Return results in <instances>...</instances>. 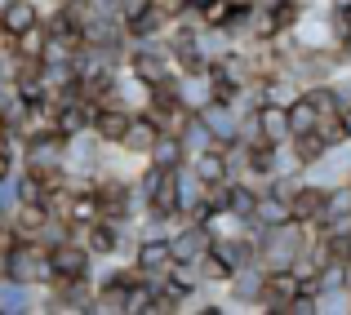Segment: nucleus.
Segmentation results:
<instances>
[{"instance_id": "nucleus-21", "label": "nucleus", "mask_w": 351, "mask_h": 315, "mask_svg": "<svg viewBox=\"0 0 351 315\" xmlns=\"http://www.w3.org/2000/svg\"><path fill=\"white\" fill-rule=\"evenodd\" d=\"M18 205H23V191H18V164L0 178V222H9L18 213Z\"/></svg>"}, {"instance_id": "nucleus-10", "label": "nucleus", "mask_w": 351, "mask_h": 315, "mask_svg": "<svg viewBox=\"0 0 351 315\" xmlns=\"http://www.w3.org/2000/svg\"><path fill=\"white\" fill-rule=\"evenodd\" d=\"M173 98L196 116L205 103H214V89H209V71L196 67V71H173Z\"/></svg>"}, {"instance_id": "nucleus-16", "label": "nucleus", "mask_w": 351, "mask_h": 315, "mask_svg": "<svg viewBox=\"0 0 351 315\" xmlns=\"http://www.w3.org/2000/svg\"><path fill=\"white\" fill-rule=\"evenodd\" d=\"M320 205H325V187H316V182H302V187L289 196V218L316 227V222H320Z\"/></svg>"}, {"instance_id": "nucleus-3", "label": "nucleus", "mask_w": 351, "mask_h": 315, "mask_svg": "<svg viewBox=\"0 0 351 315\" xmlns=\"http://www.w3.org/2000/svg\"><path fill=\"white\" fill-rule=\"evenodd\" d=\"M107 151H112V147L98 142L94 129L71 134L67 142H62V169H67L71 178H80V182H94L98 173H103V164H107Z\"/></svg>"}, {"instance_id": "nucleus-13", "label": "nucleus", "mask_w": 351, "mask_h": 315, "mask_svg": "<svg viewBox=\"0 0 351 315\" xmlns=\"http://www.w3.org/2000/svg\"><path fill=\"white\" fill-rule=\"evenodd\" d=\"M40 18H45V9L36 5V0H9V5L0 9V36L14 40V36L27 32V27H36Z\"/></svg>"}, {"instance_id": "nucleus-19", "label": "nucleus", "mask_w": 351, "mask_h": 315, "mask_svg": "<svg viewBox=\"0 0 351 315\" xmlns=\"http://www.w3.org/2000/svg\"><path fill=\"white\" fill-rule=\"evenodd\" d=\"M285 116H289V138H293V134H311V129L320 125V111L311 107V98H307V94L293 98V103L285 107Z\"/></svg>"}, {"instance_id": "nucleus-18", "label": "nucleus", "mask_w": 351, "mask_h": 315, "mask_svg": "<svg viewBox=\"0 0 351 315\" xmlns=\"http://www.w3.org/2000/svg\"><path fill=\"white\" fill-rule=\"evenodd\" d=\"M178 147H182V164H187L191 155L209 151V147H218V142H214V138H209L205 120H200V116H187V125L178 129Z\"/></svg>"}, {"instance_id": "nucleus-27", "label": "nucleus", "mask_w": 351, "mask_h": 315, "mask_svg": "<svg viewBox=\"0 0 351 315\" xmlns=\"http://www.w3.org/2000/svg\"><path fill=\"white\" fill-rule=\"evenodd\" d=\"M343 125H347V138H351V107L343 111Z\"/></svg>"}, {"instance_id": "nucleus-26", "label": "nucleus", "mask_w": 351, "mask_h": 315, "mask_svg": "<svg viewBox=\"0 0 351 315\" xmlns=\"http://www.w3.org/2000/svg\"><path fill=\"white\" fill-rule=\"evenodd\" d=\"M205 5H209V0H182V9H196V14H200Z\"/></svg>"}, {"instance_id": "nucleus-23", "label": "nucleus", "mask_w": 351, "mask_h": 315, "mask_svg": "<svg viewBox=\"0 0 351 315\" xmlns=\"http://www.w3.org/2000/svg\"><path fill=\"white\" fill-rule=\"evenodd\" d=\"M232 9H236V0H209V5L200 9V23H205V27H223V32H227Z\"/></svg>"}, {"instance_id": "nucleus-11", "label": "nucleus", "mask_w": 351, "mask_h": 315, "mask_svg": "<svg viewBox=\"0 0 351 315\" xmlns=\"http://www.w3.org/2000/svg\"><path fill=\"white\" fill-rule=\"evenodd\" d=\"M254 125H258V138H263L267 147H280V142H289V116H285V107H276V103H258L254 111Z\"/></svg>"}, {"instance_id": "nucleus-15", "label": "nucleus", "mask_w": 351, "mask_h": 315, "mask_svg": "<svg viewBox=\"0 0 351 315\" xmlns=\"http://www.w3.org/2000/svg\"><path fill=\"white\" fill-rule=\"evenodd\" d=\"M156 134H160L156 120L147 116V111H134V116H129L125 138H120V151H125V155H147V147L156 142Z\"/></svg>"}, {"instance_id": "nucleus-8", "label": "nucleus", "mask_w": 351, "mask_h": 315, "mask_svg": "<svg viewBox=\"0 0 351 315\" xmlns=\"http://www.w3.org/2000/svg\"><path fill=\"white\" fill-rule=\"evenodd\" d=\"M129 262H134L143 275H165V271L173 266L169 236H138V240H134V253H129Z\"/></svg>"}, {"instance_id": "nucleus-5", "label": "nucleus", "mask_w": 351, "mask_h": 315, "mask_svg": "<svg viewBox=\"0 0 351 315\" xmlns=\"http://www.w3.org/2000/svg\"><path fill=\"white\" fill-rule=\"evenodd\" d=\"M62 142L67 138L45 129V134H27L23 138V169L27 173H49V169H62Z\"/></svg>"}, {"instance_id": "nucleus-22", "label": "nucleus", "mask_w": 351, "mask_h": 315, "mask_svg": "<svg viewBox=\"0 0 351 315\" xmlns=\"http://www.w3.org/2000/svg\"><path fill=\"white\" fill-rule=\"evenodd\" d=\"M196 266H200V284H205V289H214V284H227V275H232V266H227L223 257L214 253V249H209V253L200 257Z\"/></svg>"}, {"instance_id": "nucleus-25", "label": "nucleus", "mask_w": 351, "mask_h": 315, "mask_svg": "<svg viewBox=\"0 0 351 315\" xmlns=\"http://www.w3.org/2000/svg\"><path fill=\"white\" fill-rule=\"evenodd\" d=\"M14 164H18V155H14V151H0V178H5Z\"/></svg>"}, {"instance_id": "nucleus-14", "label": "nucleus", "mask_w": 351, "mask_h": 315, "mask_svg": "<svg viewBox=\"0 0 351 315\" xmlns=\"http://www.w3.org/2000/svg\"><path fill=\"white\" fill-rule=\"evenodd\" d=\"M129 116L134 111H125V107H112V103H103L94 111V134H98V142L103 147H120V138H125V129H129Z\"/></svg>"}, {"instance_id": "nucleus-6", "label": "nucleus", "mask_w": 351, "mask_h": 315, "mask_svg": "<svg viewBox=\"0 0 351 315\" xmlns=\"http://www.w3.org/2000/svg\"><path fill=\"white\" fill-rule=\"evenodd\" d=\"M209 244H214V231H209L205 222L182 218V227H173V231H169L173 262H200V257L209 253Z\"/></svg>"}, {"instance_id": "nucleus-7", "label": "nucleus", "mask_w": 351, "mask_h": 315, "mask_svg": "<svg viewBox=\"0 0 351 315\" xmlns=\"http://www.w3.org/2000/svg\"><path fill=\"white\" fill-rule=\"evenodd\" d=\"M200 120H205V129H209V138H214L218 147H232V142H240V116H245V111H236L232 103H205L196 111Z\"/></svg>"}, {"instance_id": "nucleus-24", "label": "nucleus", "mask_w": 351, "mask_h": 315, "mask_svg": "<svg viewBox=\"0 0 351 315\" xmlns=\"http://www.w3.org/2000/svg\"><path fill=\"white\" fill-rule=\"evenodd\" d=\"M329 85H334L338 103H343V111H347V107H351V76H334V80H329Z\"/></svg>"}, {"instance_id": "nucleus-4", "label": "nucleus", "mask_w": 351, "mask_h": 315, "mask_svg": "<svg viewBox=\"0 0 351 315\" xmlns=\"http://www.w3.org/2000/svg\"><path fill=\"white\" fill-rule=\"evenodd\" d=\"M49 271H53V284L85 280V275L94 271V253L85 249V240L67 236V240H58V244H49Z\"/></svg>"}, {"instance_id": "nucleus-1", "label": "nucleus", "mask_w": 351, "mask_h": 315, "mask_svg": "<svg viewBox=\"0 0 351 315\" xmlns=\"http://www.w3.org/2000/svg\"><path fill=\"white\" fill-rule=\"evenodd\" d=\"M311 231H316V227L293 222V218L276 222V227H263L258 236H249V240H254V266H258V271H285V266L307 249Z\"/></svg>"}, {"instance_id": "nucleus-9", "label": "nucleus", "mask_w": 351, "mask_h": 315, "mask_svg": "<svg viewBox=\"0 0 351 315\" xmlns=\"http://www.w3.org/2000/svg\"><path fill=\"white\" fill-rule=\"evenodd\" d=\"M94 111L98 103H89V98H62V103H53V134L71 138V134H85L89 125H94Z\"/></svg>"}, {"instance_id": "nucleus-12", "label": "nucleus", "mask_w": 351, "mask_h": 315, "mask_svg": "<svg viewBox=\"0 0 351 315\" xmlns=\"http://www.w3.org/2000/svg\"><path fill=\"white\" fill-rule=\"evenodd\" d=\"M45 302L36 298V284H18L9 275H0V315H32Z\"/></svg>"}, {"instance_id": "nucleus-17", "label": "nucleus", "mask_w": 351, "mask_h": 315, "mask_svg": "<svg viewBox=\"0 0 351 315\" xmlns=\"http://www.w3.org/2000/svg\"><path fill=\"white\" fill-rule=\"evenodd\" d=\"M187 169L196 173L205 187H209V182H227V178H232V164H227V151H223V147H209V151L191 155Z\"/></svg>"}, {"instance_id": "nucleus-2", "label": "nucleus", "mask_w": 351, "mask_h": 315, "mask_svg": "<svg viewBox=\"0 0 351 315\" xmlns=\"http://www.w3.org/2000/svg\"><path fill=\"white\" fill-rule=\"evenodd\" d=\"M5 275L18 284H36V289H45V284H53V271H49V249L40 244V240H14L5 253Z\"/></svg>"}, {"instance_id": "nucleus-28", "label": "nucleus", "mask_w": 351, "mask_h": 315, "mask_svg": "<svg viewBox=\"0 0 351 315\" xmlns=\"http://www.w3.org/2000/svg\"><path fill=\"white\" fill-rule=\"evenodd\" d=\"M351 5V0H329V9H347Z\"/></svg>"}, {"instance_id": "nucleus-20", "label": "nucleus", "mask_w": 351, "mask_h": 315, "mask_svg": "<svg viewBox=\"0 0 351 315\" xmlns=\"http://www.w3.org/2000/svg\"><path fill=\"white\" fill-rule=\"evenodd\" d=\"M147 164H160V169H173V164H182L178 134H156V142L147 147Z\"/></svg>"}]
</instances>
